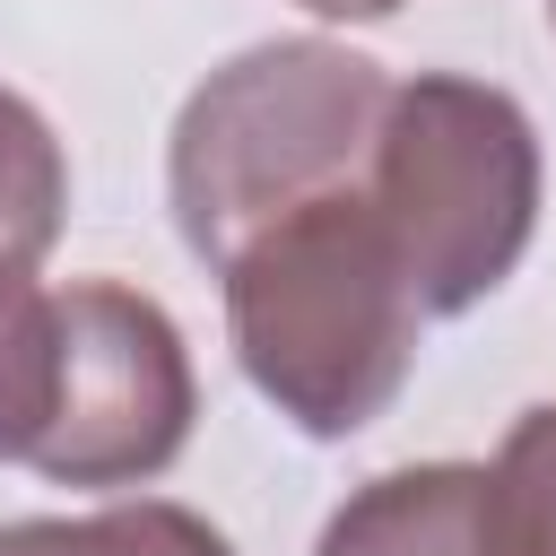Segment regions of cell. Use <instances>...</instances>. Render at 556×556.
Returning a JSON list of instances; mask_svg holds the SVG:
<instances>
[{"label": "cell", "mask_w": 556, "mask_h": 556, "mask_svg": "<svg viewBox=\"0 0 556 556\" xmlns=\"http://www.w3.org/2000/svg\"><path fill=\"white\" fill-rule=\"evenodd\" d=\"M226 339L252 391L313 443L365 434L408 391L426 304L365 182L287 208L226 261Z\"/></svg>", "instance_id": "obj_1"}, {"label": "cell", "mask_w": 556, "mask_h": 556, "mask_svg": "<svg viewBox=\"0 0 556 556\" xmlns=\"http://www.w3.org/2000/svg\"><path fill=\"white\" fill-rule=\"evenodd\" d=\"M382 104H391V78L365 52L321 35L252 43L226 70H208L165 148V200L182 243L208 269H226L287 208L365 182Z\"/></svg>", "instance_id": "obj_2"}, {"label": "cell", "mask_w": 556, "mask_h": 556, "mask_svg": "<svg viewBox=\"0 0 556 556\" xmlns=\"http://www.w3.org/2000/svg\"><path fill=\"white\" fill-rule=\"evenodd\" d=\"M365 200L391 226L426 321L486 304L539 235V130L530 113L460 70L391 78Z\"/></svg>", "instance_id": "obj_3"}, {"label": "cell", "mask_w": 556, "mask_h": 556, "mask_svg": "<svg viewBox=\"0 0 556 556\" xmlns=\"http://www.w3.org/2000/svg\"><path fill=\"white\" fill-rule=\"evenodd\" d=\"M191 417V348L156 295L122 278L52 287V408L26 443V469L52 486H139L182 460Z\"/></svg>", "instance_id": "obj_4"}, {"label": "cell", "mask_w": 556, "mask_h": 556, "mask_svg": "<svg viewBox=\"0 0 556 556\" xmlns=\"http://www.w3.org/2000/svg\"><path fill=\"white\" fill-rule=\"evenodd\" d=\"M478 486H486V469H469V460L382 469L321 521L313 556H486Z\"/></svg>", "instance_id": "obj_5"}, {"label": "cell", "mask_w": 556, "mask_h": 556, "mask_svg": "<svg viewBox=\"0 0 556 556\" xmlns=\"http://www.w3.org/2000/svg\"><path fill=\"white\" fill-rule=\"evenodd\" d=\"M0 556H235L226 530L191 504L139 495V504H104V513H43V521H0Z\"/></svg>", "instance_id": "obj_6"}, {"label": "cell", "mask_w": 556, "mask_h": 556, "mask_svg": "<svg viewBox=\"0 0 556 556\" xmlns=\"http://www.w3.org/2000/svg\"><path fill=\"white\" fill-rule=\"evenodd\" d=\"M486 556H556V400L521 408L478 486Z\"/></svg>", "instance_id": "obj_7"}, {"label": "cell", "mask_w": 556, "mask_h": 556, "mask_svg": "<svg viewBox=\"0 0 556 556\" xmlns=\"http://www.w3.org/2000/svg\"><path fill=\"white\" fill-rule=\"evenodd\" d=\"M61 208H70V165L52 122L0 87V261H43L61 243Z\"/></svg>", "instance_id": "obj_8"}, {"label": "cell", "mask_w": 556, "mask_h": 556, "mask_svg": "<svg viewBox=\"0 0 556 556\" xmlns=\"http://www.w3.org/2000/svg\"><path fill=\"white\" fill-rule=\"evenodd\" d=\"M52 408V287L26 261H0V460H26Z\"/></svg>", "instance_id": "obj_9"}, {"label": "cell", "mask_w": 556, "mask_h": 556, "mask_svg": "<svg viewBox=\"0 0 556 556\" xmlns=\"http://www.w3.org/2000/svg\"><path fill=\"white\" fill-rule=\"evenodd\" d=\"M313 17H339V26H356V17H391L400 0H304Z\"/></svg>", "instance_id": "obj_10"}, {"label": "cell", "mask_w": 556, "mask_h": 556, "mask_svg": "<svg viewBox=\"0 0 556 556\" xmlns=\"http://www.w3.org/2000/svg\"><path fill=\"white\" fill-rule=\"evenodd\" d=\"M547 17H556V0H547Z\"/></svg>", "instance_id": "obj_11"}]
</instances>
